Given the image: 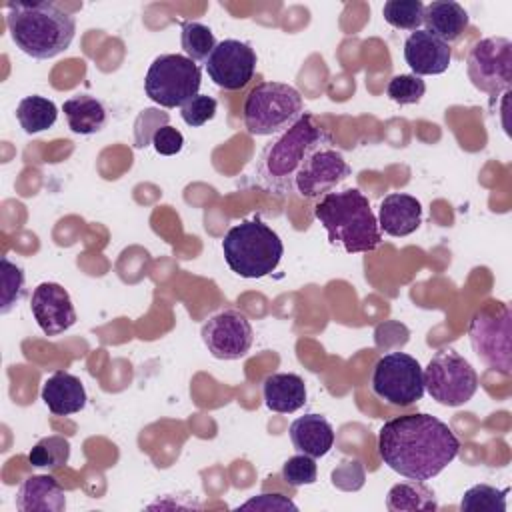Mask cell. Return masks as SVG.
Masks as SVG:
<instances>
[{"instance_id": "obj_1", "label": "cell", "mask_w": 512, "mask_h": 512, "mask_svg": "<svg viewBox=\"0 0 512 512\" xmlns=\"http://www.w3.org/2000/svg\"><path fill=\"white\" fill-rule=\"evenodd\" d=\"M460 452V440L440 418L424 412L396 416L378 432L382 462L408 480L438 476Z\"/></svg>"}, {"instance_id": "obj_2", "label": "cell", "mask_w": 512, "mask_h": 512, "mask_svg": "<svg viewBox=\"0 0 512 512\" xmlns=\"http://www.w3.org/2000/svg\"><path fill=\"white\" fill-rule=\"evenodd\" d=\"M326 136L328 132L314 124L312 116L304 112L292 128L274 136L272 142L262 148L254 162V184L276 198L294 196V182L308 152Z\"/></svg>"}, {"instance_id": "obj_3", "label": "cell", "mask_w": 512, "mask_h": 512, "mask_svg": "<svg viewBox=\"0 0 512 512\" xmlns=\"http://www.w3.org/2000/svg\"><path fill=\"white\" fill-rule=\"evenodd\" d=\"M6 26L16 48L36 60L62 54L76 36V18L52 2H8Z\"/></svg>"}, {"instance_id": "obj_4", "label": "cell", "mask_w": 512, "mask_h": 512, "mask_svg": "<svg viewBox=\"0 0 512 512\" xmlns=\"http://www.w3.org/2000/svg\"><path fill=\"white\" fill-rule=\"evenodd\" d=\"M314 216L324 226L328 240L348 254L372 252L382 244L378 218L358 188L324 194L314 206Z\"/></svg>"}, {"instance_id": "obj_5", "label": "cell", "mask_w": 512, "mask_h": 512, "mask_svg": "<svg viewBox=\"0 0 512 512\" xmlns=\"http://www.w3.org/2000/svg\"><path fill=\"white\" fill-rule=\"evenodd\" d=\"M224 260L242 278H262L276 270L284 244L280 236L258 216L232 226L222 240Z\"/></svg>"}, {"instance_id": "obj_6", "label": "cell", "mask_w": 512, "mask_h": 512, "mask_svg": "<svg viewBox=\"0 0 512 512\" xmlns=\"http://www.w3.org/2000/svg\"><path fill=\"white\" fill-rule=\"evenodd\" d=\"M304 116L300 92L284 82H262L250 90L242 122L252 136H278Z\"/></svg>"}, {"instance_id": "obj_7", "label": "cell", "mask_w": 512, "mask_h": 512, "mask_svg": "<svg viewBox=\"0 0 512 512\" xmlns=\"http://www.w3.org/2000/svg\"><path fill=\"white\" fill-rule=\"evenodd\" d=\"M200 82V66L186 54H160L146 72L144 92L158 106L182 108L198 94Z\"/></svg>"}, {"instance_id": "obj_8", "label": "cell", "mask_w": 512, "mask_h": 512, "mask_svg": "<svg viewBox=\"0 0 512 512\" xmlns=\"http://www.w3.org/2000/svg\"><path fill=\"white\" fill-rule=\"evenodd\" d=\"M512 312L504 302H490L480 308L468 326L470 344L476 356L492 370L510 376L512 348H510Z\"/></svg>"}, {"instance_id": "obj_9", "label": "cell", "mask_w": 512, "mask_h": 512, "mask_svg": "<svg viewBox=\"0 0 512 512\" xmlns=\"http://www.w3.org/2000/svg\"><path fill=\"white\" fill-rule=\"evenodd\" d=\"M424 390L442 406H462L476 394L478 374L456 350H440L424 368Z\"/></svg>"}, {"instance_id": "obj_10", "label": "cell", "mask_w": 512, "mask_h": 512, "mask_svg": "<svg viewBox=\"0 0 512 512\" xmlns=\"http://www.w3.org/2000/svg\"><path fill=\"white\" fill-rule=\"evenodd\" d=\"M372 392L390 406L416 404L424 396V368L406 352H388L374 366Z\"/></svg>"}, {"instance_id": "obj_11", "label": "cell", "mask_w": 512, "mask_h": 512, "mask_svg": "<svg viewBox=\"0 0 512 512\" xmlns=\"http://www.w3.org/2000/svg\"><path fill=\"white\" fill-rule=\"evenodd\" d=\"M350 176V164L336 148L332 136L328 134L320 140L306 156L296 182L294 196L298 198H322L332 192L338 184H342Z\"/></svg>"}, {"instance_id": "obj_12", "label": "cell", "mask_w": 512, "mask_h": 512, "mask_svg": "<svg viewBox=\"0 0 512 512\" xmlns=\"http://www.w3.org/2000/svg\"><path fill=\"white\" fill-rule=\"evenodd\" d=\"M468 78L480 92L500 96L512 86V42L490 36L476 42L466 60Z\"/></svg>"}, {"instance_id": "obj_13", "label": "cell", "mask_w": 512, "mask_h": 512, "mask_svg": "<svg viewBox=\"0 0 512 512\" xmlns=\"http://www.w3.org/2000/svg\"><path fill=\"white\" fill-rule=\"evenodd\" d=\"M208 352L218 360L244 358L254 342V330L246 314L240 310H222L210 316L200 330Z\"/></svg>"}, {"instance_id": "obj_14", "label": "cell", "mask_w": 512, "mask_h": 512, "mask_svg": "<svg viewBox=\"0 0 512 512\" xmlns=\"http://www.w3.org/2000/svg\"><path fill=\"white\" fill-rule=\"evenodd\" d=\"M256 52L248 42L226 38L216 44L206 60V72L210 80L224 90L244 88L256 72Z\"/></svg>"}, {"instance_id": "obj_15", "label": "cell", "mask_w": 512, "mask_h": 512, "mask_svg": "<svg viewBox=\"0 0 512 512\" xmlns=\"http://www.w3.org/2000/svg\"><path fill=\"white\" fill-rule=\"evenodd\" d=\"M30 310L46 336H58L76 324V310L70 294L56 282H42L34 288Z\"/></svg>"}, {"instance_id": "obj_16", "label": "cell", "mask_w": 512, "mask_h": 512, "mask_svg": "<svg viewBox=\"0 0 512 512\" xmlns=\"http://www.w3.org/2000/svg\"><path fill=\"white\" fill-rule=\"evenodd\" d=\"M404 60L414 76H434L448 70L452 60L450 44L426 30L410 32L404 40Z\"/></svg>"}, {"instance_id": "obj_17", "label": "cell", "mask_w": 512, "mask_h": 512, "mask_svg": "<svg viewBox=\"0 0 512 512\" xmlns=\"http://www.w3.org/2000/svg\"><path fill=\"white\" fill-rule=\"evenodd\" d=\"M378 226L384 234L402 238L416 232L422 224V204L418 198L402 192L384 196L378 208Z\"/></svg>"}, {"instance_id": "obj_18", "label": "cell", "mask_w": 512, "mask_h": 512, "mask_svg": "<svg viewBox=\"0 0 512 512\" xmlns=\"http://www.w3.org/2000/svg\"><path fill=\"white\" fill-rule=\"evenodd\" d=\"M16 508L20 512H62L66 508L64 488L50 474H32L16 492Z\"/></svg>"}, {"instance_id": "obj_19", "label": "cell", "mask_w": 512, "mask_h": 512, "mask_svg": "<svg viewBox=\"0 0 512 512\" xmlns=\"http://www.w3.org/2000/svg\"><path fill=\"white\" fill-rule=\"evenodd\" d=\"M40 396L48 410L56 416L76 414L86 406L88 400L82 380L64 370H58L44 380Z\"/></svg>"}, {"instance_id": "obj_20", "label": "cell", "mask_w": 512, "mask_h": 512, "mask_svg": "<svg viewBox=\"0 0 512 512\" xmlns=\"http://www.w3.org/2000/svg\"><path fill=\"white\" fill-rule=\"evenodd\" d=\"M292 446L300 454H308L312 458L326 456L334 446V428L320 414H304L296 418L288 428Z\"/></svg>"}, {"instance_id": "obj_21", "label": "cell", "mask_w": 512, "mask_h": 512, "mask_svg": "<svg viewBox=\"0 0 512 512\" xmlns=\"http://www.w3.org/2000/svg\"><path fill=\"white\" fill-rule=\"evenodd\" d=\"M262 396L268 410L292 414L306 404V384L298 374L276 372L264 378Z\"/></svg>"}, {"instance_id": "obj_22", "label": "cell", "mask_w": 512, "mask_h": 512, "mask_svg": "<svg viewBox=\"0 0 512 512\" xmlns=\"http://www.w3.org/2000/svg\"><path fill=\"white\" fill-rule=\"evenodd\" d=\"M468 22V12L464 10L462 4L454 0H438L424 6L422 24L426 26V32H430L446 44L456 42L468 28Z\"/></svg>"}, {"instance_id": "obj_23", "label": "cell", "mask_w": 512, "mask_h": 512, "mask_svg": "<svg viewBox=\"0 0 512 512\" xmlns=\"http://www.w3.org/2000/svg\"><path fill=\"white\" fill-rule=\"evenodd\" d=\"M68 128L76 134L90 136L100 132L108 122V112L104 104L90 94H76L62 104Z\"/></svg>"}, {"instance_id": "obj_24", "label": "cell", "mask_w": 512, "mask_h": 512, "mask_svg": "<svg viewBox=\"0 0 512 512\" xmlns=\"http://www.w3.org/2000/svg\"><path fill=\"white\" fill-rule=\"evenodd\" d=\"M58 118V108L52 100L32 94L24 96L16 106V120L26 134H38L54 126Z\"/></svg>"}, {"instance_id": "obj_25", "label": "cell", "mask_w": 512, "mask_h": 512, "mask_svg": "<svg viewBox=\"0 0 512 512\" xmlns=\"http://www.w3.org/2000/svg\"><path fill=\"white\" fill-rule=\"evenodd\" d=\"M386 508L392 512L402 510H438V502L434 492L424 486V482H400L388 490Z\"/></svg>"}, {"instance_id": "obj_26", "label": "cell", "mask_w": 512, "mask_h": 512, "mask_svg": "<svg viewBox=\"0 0 512 512\" xmlns=\"http://www.w3.org/2000/svg\"><path fill=\"white\" fill-rule=\"evenodd\" d=\"M510 488H494L490 484H476L468 488L460 500L462 512H506V496Z\"/></svg>"}, {"instance_id": "obj_27", "label": "cell", "mask_w": 512, "mask_h": 512, "mask_svg": "<svg viewBox=\"0 0 512 512\" xmlns=\"http://www.w3.org/2000/svg\"><path fill=\"white\" fill-rule=\"evenodd\" d=\"M70 458V442L64 436L52 434L38 440L28 452V462L36 468H58Z\"/></svg>"}, {"instance_id": "obj_28", "label": "cell", "mask_w": 512, "mask_h": 512, "mask_svg": "<svg viewBox=\"0 0 512 512\" xmlns=\"http://www.w3.org/2000/svg\"><path fill=\"white\" fill-rule=\"evenodd\" d=\"M180 42L186 56L194 62H206L218 44L212 30L200 22H184L180 32Z\"/></svg>"}, {"instance_id": "obj_29", "label": "cell", "mask_w": 512, "mask_h": 512, "mask_svg": "<svg viewBox=\"0 0 512 512\" xmlns=\"http://www.w3.org/2000/svg\"><path fill=\"white\" fill-rule=\"evenodd\" d=\"M382 16L398 30L416 32L424 20V4L420 0H388L382 8Z\"/></svg>"}, {"instance_id": "obj_30", "label": "cell", "mask_w": 512, "mask_h": 512, "mask_svg": "<svg viewBox=\"0 0 512 512\" xmlns=\"http://www.w3.org/2000/svg\"><path fill=\"white\" fill-rule=\"evenodd\" d=\"M0 264H2V270H0V274H2V306H0V312L8 314L22 300V296L26 294V276H24V270L6 256H2Z\"/></svg>"}, {"instance_id": "obj_31", "label": "cell", "mask_w": 512, "mask_h": 512, "mask_svg": "<svg viewBox=\"0 0 512 512\" xmlns=\"http://www.w3.org/2000/svg\"><path fill=\"white\" fill-rule=\"evenodd\" d=\"M386 94L392 102L400 106L418 104L426 94V82L414 74H398L388 82Z\"/></svg>"}, {"instance_id": "obj_32", "label": "cell", "mask_w": 512, "mask_h": 512, "mask_svg": "<svg viewBox=\"0 0 512 512\" xmlns=\"http://www.w3.org/2000/svg\"><path fill=\"white\" fill-rule=\"evenodd\" d=\"M316 478H318V468L314 458L308 454H296L288 458L282 466V480L292 488L314 484Z\"/></svg>"}, {"instance_id": "obj_33", "label": "cell", "mask_w": 512, "mask_h": 512, "mask_svg": "<svg viewBox=\"0 0 512 512\" xmlns=\"http://www.w3.org/2000/svg\"><path fill=\"white\" fill-rule=\"evenodd\" d=\"M216 108H218L216 98H212L208 94H196L192 100H188L180 108V116L188 126L198 128L216 116Z\"/></svg>"}, {"instance_id": "obj_34", "label": "cell", "mask_w": 512, "mask_h": 512, "mask_svg": "<svg viewBox=\"0 0 512 512\" xmlns=\"http://www.w3.org/2000/svg\"><path fill=\"white\" fill-rule=\"evenodd\" d=\"M152 146L158 154L162 156H174L182 150L184 146V136L180 130L172 128V126H160L154 130L152 134Z\"/></svg>"}, {"instance_id": "obj_35", "label": "cell", "mask_w": 512, "mask_h": 512, "mask_svg": "<svg viewBox=\"0 0 512 512\" xmlns=\"http://www.w3.org/2000/svg\"><path fill=\"white\" fill-rule=\"evenodd\" d=\"M242 510H248V508H256V510H298V506L282 496V494H260L256 498H250L248 502L240 504Z\"/></svg>"}]
</instances>
